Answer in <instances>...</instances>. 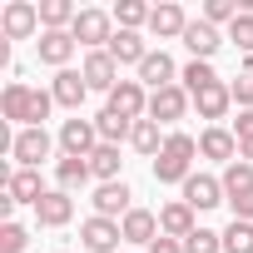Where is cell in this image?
Masks as SVG:
<instances>
[{"label":"cell","instance_id":"obj_1","mask_svg":"<svg viewBox=\"0 0 253 253\" xmlns=\"http://www.w3.org/2000/svg\"><path fill=\"white\" fill-rule=\"evenodd\" d=\"M194 154H199V139L184 134V129H174L169 144H164V154L154 159V184H179L184 189V179L194 174Z\"/></svg>","mask_w":253,"mask_h":253},{"label":"cell","instance_id":"obj_2","mask_svg":"<svg viewBox=\"0 0 253 253\" xmlns=\"http://www.w3.org/2000/svg\"><path fill=\"white\" fill-rule=\"evenodd\" d=\"M114 10H99V5H84L80 15H75V25H70V35H75V45H84V50H104L109 40H114Z\"/></svg>","mask_w":253,"mask_h":253},{"label":"cell","instance_id":"obj_3","mask_svg":"<svg viewBox=\"0 0 253 253\" xmlns=\"http://www.w3.org/2000/svg\"><path fill=\"white\" fill-rule=\"evenodd\" d=\"M50 149H55L50 129H15V134H10V159H15V169H40V164L50 159Z\"/></svg>","mask_w":253,"mask_h":253},{"label":"cell","instance_id":"obj_4","mask_svg":"<svg viewBox=\"0 0 253 253\" xmlns=\"http://www.w3.org/2000/svg\"><path fill=\"white\" fill-rule=\"evenodd\" d=\"M55 144H60V154H75V159H89V154L99 149V129H94V119H80V114H70V119L60 124V134H55Z\"/></svg>","mask_w":253,"mask_h":253},{"label":"cell","instance_id":"obj_5","mask_svg":"<svg viewBox=\"0 0 253 253\" xmlns=\"http://www.w3.org/2000/svg\"><path fill=\"white\" fill-rule=\"evenodd\" d=\"M119 243H124V228H119L114 218L89 213V218L80 223V248H84V253H119Z\"/></svg>","mask_w":253,"mask_h":253},{"label":"cell","instance_id":"obj_6","mask_svg":"<svg viewBox=\"0 0 253 253\" xmlns=\"http://www.w3.org/2000/svg\"><path fill=\"white\" fill-rule=\"evenodd\" d=\"M75 35L70 30H40V40H35V55H40V65H50L55 75L60 70H70V60H75Z\"/></svg>","mask_w":253,"mask_h":253},{"label":"cell","instance_id":"obj_7","mask_svg":"<svg viewBox=\"0 0 253 253\" xmlns=\"http://www.w3.org/2000/svg\"><path fill=\"white\" fill-rule=\"evenodd\" d=\"M184 204H189L194 213L228 204V194H223V179H213V174H199V169H194V174L184 179Z\"/></svg>","mask_w":253,"mask_h":253},{"label":"cell","instance_id":"obj_8","mask_svg":"<svg viewBox=\"0 0 253 253\" xmlns=\"http://www.w3.org/2000/svg\"><path fill=\"white\" fill-rule=\"evenodd\" d=\"M40 30V5H30V0H10L5 10H0V35L5 40H30Z\"/></svg>","mask_w":253,"mask_h":253},{"label":"cell","instance_id":"obj_9","mask_svg":"<svg viewBox=\"0 0 253 253\" xmlns=\"http://www.w3.org/2000/svg\"><path fill=\"white\" fill-rule=\"evenodd\" d=\"M223 40H228V35H223L218 25H209L204 15H199V20H189V30H184V50H189L194 60H209V65H213V55L223 50Z\"/></svg>","mask_w":253,"mask_h":253},{"label":"cell","instance_id":"obj_10","mask_svg":"<svg viewBox=\"0 0 253 253\" xmlns=\"http://www.w3.org/2000/svg\"><path fill=\"white\" fill-rule=\"evenodd\" d=\"M189 104H194V99H189V89H184V84L154 89V94H149V119H154V124H179V119L189 114Z\"/></svg>","mask_w":253,"mask_h":253},{"label":"cell","instance_id":"obj_11","mask_svg":"<svg viewBox=\"0 0 253 253\" xmlns=\"http://www.w3.org/2000/svg\"><path fill=\"white\" fill-rule=\"evenodd\" d=\"M89 204H94V213H99V218H114V223H119L124 213L134 209V189L124 184V179H114V184H99Z\"/></svg>","mask_w":253,"mask_h":253},{"label":"cell","instance_id":"obj_12","mask_svg":"<svg viewBox=\"0 0 253 253\" xmlns=\"http://www.w3.org/2000/svg\"><path fill=\"white\" fill-rule=\"evenodd\" d=\"M199 154H204V159H213V164H223V169H228V164H233V159H238V134H233V129H228V124H209V129H204V134H199Z\"/></svg>","mask_w":253,"mask_h":253},{"label":"cell","instance_id":"obj_13","mask_svg":"<svg viewBox=\"0 0 253 253\" xmlns=\"http://www.w3.org/2000/svg\"><path fill=\"white\" fill-rule=\"evenodd\" d=\"M80 75H84V84L99 89V94H114V84H119V65H114L109 50H89L84 65H80Z\"/></svg>","mask_w":253,"mask_h":253},{"label":"cell","instance_id":"obj_14","mask_svg":"<svg viewBox=\"0 0 253 253\" xmlns=\"http://www.w3.org/2000/svg\"><path fill=\"white\" fill-rule=\"evenodd\" d=\"M104 109H114V114H124V119H144V114H149V89H144L139 80H119Z\"/></svg>","mask_w":253,"mask_h":253},{"label":"cell","instance_id":"obj_15","mask_svg":"<svg viewBox=\"0 0 253 253\" xmlns=\"http://www.w3.org/2000/svg\"><path fill=\"white\" fill-rule=\"evenodd\" d=\"M104 50L114 55L119 70H124V65H134V70H139V65L149 60V40H144V30H114V40H109Z\"/></svg>","mask_w":253,"mask_h":253},{"label":"cell","instance_id":"obj_16","mask_svg":"<svg viewBox=\"0 0 253 253\" xmlns=\"http://www.w3.org/2000/svg\"><path fill=\"white\" fill-rule=\"evenodd\" d=\"M50 94H55V104H60V109L80 114V104L89 99V84H84V75H80V70H60V75L50 80Z\"/></svg>","mask_w":253,"mask_h":253},{"label":"cell","instance_id":"obj_17","mask_svg":"<svg viewBox=\"0 0 253 253\" xmlns=\"http://www.w3.org/2000/svg\"><path fill=\"white\" fill-rule=\"evenodd\" d=\"M194 109H199V119L223 124V119H228V109H233V89H228L223 80H213L209 89H199V94H194Z\"/></svg>","mask_w":253,"mask_h":253},{"label":"cell","instance_id":"obj_18","mask_svg":"<svg viewBox=\"0 0 253 253\" xmlns=\"http://www.w3.org/2000/svg\"><path fill=\"white\" fill-rule=\"evenodd\" d=\"M184 30H189L184 5H174V0L154 5V15H149V35H154V40H184Z\"/></svg>","mask_w":253,"mask_h":253},{"label":"cell","instance_id":"obj_19","mask_svg":"<svg viewBox=\"0 0 253 253\" xmlns=\"http://www.w3.org/2000/svg\"><path fill=\"white\" fill-rule=\"evenodd\" d=\"M70 218H75V199H70L65 189H50V194L35 204V223H40V228H65Z\"/></svg>","mask_w":253,"mask_h":253},{"label":"cell","instance_id":"obj_20","mask_svg":"<svg viewBox=\"0 0 253 253\" xmlns=\"http://www.w3.org/2000/svg\"><path fill=\"white\" fill-rule=\"evenodd\" d=\"M119 228H124V243L149 248V243L159 238V213H154V209H129V213L119 218Z\"/></svg>","mask_w":253,"mask_h":253},{"label":"cell","instance_id":"obj_21","mask_svg":"<svg viewBox=\"0 0 253 253\" xmlns=\"http://www.w3.org/2000/svg\"><path fill=\"white\" fill-rule=\"evenodd\" d=\"M194 228H199V223H194V209H189L184 199H169V204L159 209V233H164V238H179V243H184Z\"/></svg>","mask_w":253,"mask_h":253},{"label":"cell","instance_id":"obj_22","mask_svg":"<svg viewBox=\"0 0 253 253\" xmlns=\"http://www.w3.org/2000/svg\"><path fill=\"white\" fill-rule=\"evenodd\" d=\"M30 99H35V89H30L25 80H10V84H5V94H0V114L25 129V124H30Z\"/></svg>","mask_w":253,"mask_h":253},{"label":"cell","instance_id":"obj_23","mask_svg":"<svg viewBox=\"0 0 253 253\" xmlns=\"http://www.w3.org/2000/svg\"><path fill=\"white\" fill-rule=\"evenodd\" d=\"M5 194H10V204H40L50 189H45V179H40V169H15L10 174V184H5Z\"/></svg>","mask_w":253,"mask_h":253},{"label":"cell","instance_id":"obj_24","mask_svg":"<svg viewBox=\"0 0 253 253\" xmlns=\"http://www.w3.org/2000/svg\"><path fill=\"white\" fill-rule=\"evenodd\" d=\"M174 75H179V70H174V60H169L164 50H149V60L139 65V84H144L149 94H154V89H169Z\"/></svg>","mask_w":253,"mask_h":253},{"label":"cell","instance_id":"obj_25","mask_svg":"<svg viewBox=\"0 0 253 253\" xmlns=\"http://www.w3.org/2000/svg\"><path fill=\"white\" fill-rule=\"evenodd\" d=\"M129 144H134V149H139L144 159H159V154H164V144H169V134H164V124H154V119L144 114V119L134 124V134H129Z\"/></svg>","mask_w":253,"mask_h":253},{"label":"cell","instance_id":"obj_26","mask_svg":"<svg viewBox=\"0 0 253 253\" xmlns=\"http://www.w3.org/2000/svg\"><path fill=\"white\" fill-rule=\"evenodd\" d=\"M94 179V169H89V159H75V154H60V164H55V184L65 189V194H75V189H84Z\"/></svg>","mask_w":253,"mask_h":253},{"label":"cell","instance_id":"obj_27","mask_svg":"<svg viewBox=\"0 0 253 253\" xmlns=\"http://www.w3.org/2000/svg\"><path fill=\"white\" fill-rule=\"evenodd\" d=\"M134 124H139V119H124V114H114V109H99V114H94L99 144H124V139L134 134Z\"/></svg>","mask_w":253,"mask_h":253},{"label":"cell","instance_id":"obj_28","mask_svg":"<svg viewBox=\"0 0 253 253\" xmlns=\"http://www.w3.org/2000/svg\"><path fill=\"white\" fill-rule=\"evenodd\" d=\"M89 169H94V179H99V184H114V179H119V169H124L119 144H99V149L89 154Z\"/></svg>","mask_w":253,"mask_h":253},{"label":"cell","instance_id":"obj_29","mask_svg":"<svg viewBox=\"0 0 253 253\" xmlns=\"http://www.w3.org/2000/svg\"><path fill=\"white\" fill-rule=\"evenodd\" d=\"M75 5L70 0H40V30H70L75 25Z\"/></svg>","mask_w":253,"mask_h":253},{"label":"cell","instance_id":"obj_30","mask_svg":"<svg viewBox=\"0 0 253 253\" xmlns=\"http://www.w3.org/2000/svg\"><path fill=\"white\" fill-rule=\"evenodd\" d=\"M149 15H154V5H144V0H119L114 5V25L119 30H139V25H149Z\"/></svg>","mask_w":253,"mask_h":253},{"label":"cell","instance_id":"obj_31","mask_svg":"<svg viewBox=\"0 0 253 253\" xmlns=\"http://www.w3.org/2000/svg\"><path fill=\"white\" fill-rule=\"evenodd\" d=\"M179 80H184V89H189V99H194V94H199V89H209L218 75H213V65H209V60H189V65L179 70Z\"/></svg>","mask_w":253,"mask_h":253},{"label":"cell","instance_id":"obj_32","mask_svg":"<svg viewBox=\"0 0 253 253\" xmlns=\"http://www.w3.org/2000/svg\"><path fill=\"white\" fill-rule=\"evenodd\" d=\"M243 189H253V164H248V159H233V164L223 169V194L233 199V194H243Z\"/></svg>","mask_w":253,"mask_h":253},{"label":"cell","instance_id":"obj_33","mask_svg":"<svg viewBox=\"0 0 253 253\" xmlns=\"http://www.w3.org/2000/svg\"><path fill=\"white\" fill-rule=\"evenodd\" d=\"M243 15V0H204V20L209 25H233Z\"/></svg>","mask_w":253,"mask_h":253},{"label":"cell","instance_id":"obj_34","mask_svg":"<svg viewBox=\"0 0 253 253\" xmlns=\"http://www.w3.org/2000/svg\"><path fill=\"white\" fill-rule=\"evenodd\" d=\"M223 253H253V223H228L223 228Z\"/></svg>","mask_w":253,"mask_h":253},{"label":"cell","instance_id":"obj_35","mask_svg":"<svg viewBox=\"0 0 253 253\" xmlns=\"http://www.w3.org/2000/svg\"><path fill=\"white\" fill-rule=\"evenodd\" d=\"M184 253H223V233H213V228H194V233L184 238Z\"/></svg>","mask_w":253,"mask_h":253},{"label":"cell","instance_id":"obj_36","mask_svg":"<svg viewBox=\"0 0 253 253\" xmlns=\"http://www.w3.org/2000/svg\"><path fill=\"white\" fill-rule=\"evenodd\" d=\"M228 40H233V45H238V50L253 60V10H243V15L228 25Z\"/></svg>","mask_w":253,"mask_h":253},{"label":"cell","instance_id":"obj_37","mask_svg":"<svg viewBox=\"0 0 253 253\" xmlns=\"http://www.w3.org/2000/svg\"><path fill=\"white\" fill-rule=\"evenodd\" d=\"M30 248V233L10 218V223H0V253H25Z\"/></svg>","mask_w":253,"mask_h":253},{"label":"cell","instance_id":"obj_38","mask_svg":"<svg viewBox=\"0 0 253 253\" xmlns=\"http://www.w3.org/2000/svg\"><path fill=\"white\" fill-rule=\"evenodd\" d=\"M228 89H233V104L238 109H253V70H238V80Z\"/></svg>","mask_w":253,"mask_h":253},{"label":"cell","instance_id":"obj_39","mask_svg":"<svg viewBox=\"0 0 253 253\" xmlns=\"http://www.w3.org/2000/svg\"><path fill=\"white\" fill-rule=\"evenodd\" d=\"M228 209H233V218H238V223H253V189L233 194V199H228Z\"/></svg>","mask_w":253,"mask_h":253},{"label":"cell","instance_id":"obj_40","mask_svg":"<svg viewBox=\"0 0 253 253\" xmlns=\"http://www.w3.org/2000/svg\"><path fill=\"white\" fill-rule=\"evenodd\" d=\"M233 134H238V144H248V139H253V109H238V119H233Z\"/></svg>","mask_w":253,"mask_h":253},{"label":"cell","instance_id":"obj_41","mask_svg":"<svg viewBox=\"0 0 253 253\" xmlns=\"http://www.w3.org/2000/svg\"><path fill=\"white\" fill-rule=\"evenodd\" d=\"M149 253H184V243H179V238H164V233H159V238L149 243Z\"/></svg>","mask_w":253,"mask_h":253},{"label":"cell","instance_id":"obj_42","mask_svg":"<svg viewBox=\"0 0 253 253\" xmlns=\"http://www.w3.org/2000/svg\"><path fill=\"white\" fill-rule=\"evenodd\" d=\"M238 159H248V164H253V139H248V144H238Z\"/></svg>","mask_w":253,"mask_h":253}]
</instances>
